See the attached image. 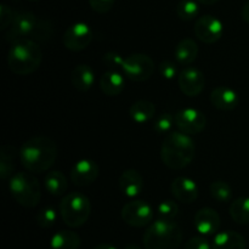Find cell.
Instances as JSON below:
<instances>
[{
    "label": "cell",
    "instance_id": "obj_8",
    "mask_svg": "<svg viewBox=\"0 0 249 249\" xmlns=\"http://www.w3.org/2000/svg\"><path fill=\"white\" fill-rule=\"evenodd\" d=\"M121 216L124 223L131 228H145L152 223L155 211L147 202L134 199L124 204Z\"/></svg>",
    "mask_w": 249,
    "mask_h": 249
},
{
    "label": "cell",
    "instance_id": "obj_35",
    "mask_svg": "<svg viewBox=\"0 0 249 249\" xmlns=\"http://www.w3.org/2000/svg\"><path fill=\"white\" fill-rule=\"evenodd\" d=\"M102 61H104L105 65H107L112 70L122 68L124 63V58L122 57L121 53H116V51H109V53H105L104 57H102Z\"/></svg>",
    "mask_w": 249,
    "mask_h": 249
},
{
    "label": "cell",
    "instance_id": "obj_42",
    "mask_svg": "<svg viewBox=\"0 0 249 249\" xmlns=\"http://www.w3.org/2000/svg\"><path fill=\"white\" fill-rule=\"evenodd\" d=\"M124 249H140V247H139V246H136V245H133V243H130V245L125 246Z\"/></svg>",
    "mask_w": 249,
    "mask_h": 249
},
{
    "label": "cell",
    "instance_id": "obj_38",
    "mask_svg": "<svg viewBox=\"0 0 249 249\" xmlns=\"http://www.w3.org/2000/svg\"><path fill=\"white\" fill-rule=\"evenodd\" d=\"M184 249H212V246L209 245L208 241L202 236H196L192 237L185 243Z\"/></svg>",
    "mask_w": 249,
    "mask_h": 249
},
{
    "label": "cell",
    "instance_id": "obj_31",
    "mask_svg": "<svg viewBox=\"0 0 249 249\" xmlns=\"http://www.w3.org/2000/svg\"><path fill=\"white\" fill-rule=\"evenodd\" d=\"M57 220V213L53 207H45L40 209L36 215V221L41 229H50Z\"/></svg>",
    "mask_w": 249,
    "mask_h": 249
},
{
    "label": "cell",
    "instance_id": "obj_29",
    "mask_svg": "<svg viewBox=\"0 0 249 249\" xmlns=\"http://www.w3.org/2000/svg\"><path fill=\"white\" fill-rule=\"evenodd\" d=\"M209 191H211L212 197L219 203H226L232 197V190H231L230 185L221 180L212 182L209 186Z\"/></svg>",
    "mask_w": 249,
    "mask_h": 249
},
{
    "label": "cell",
    "instance_id": "obj_10",
    "mask_svg": "<svg viewBox=\"0 0 249 249\" xmlns=\"http://www.w3.org/2000/svg\"><path fill=\"white\" fill-rule=\"evenodd\" d=\"M94 39L91 28L84 22H77L66 29L62 43L71 51H82L91 44Z\"/></svg>",
    "mask_w": 249,
    "mask_h": 249
},
{
    "label": "cell",
    "instance_id": "obj_37",
    "mask_svg": "<svg viewBox=\"0 0 249 249\" xmlns=\"http://www.w3.org/2000/svg\"><path fill=\"white\" fill-rule=\"evenodd\" d=\"M116 0H89V5L97 14H106L111 11Z\"/></svg>",
    "mask_w": 249,
    "mask_h": 249
},
{
    "label": "cell",
    "instance_id": "obj_41",
    "mask_svg": "<svg viewBox=\"0 0 249 249\" xmlns=\"http://www.w3.org/2000/svg\"><path fill=\"white\" fill-rule=\"evenodd\" d=\"M198 2H201V4L203 5H213V4H216L218 1H220V0H197Z\"/></svg>",
    "mask_w": 249,
    "mask_h": 249
},
{
    "label": "cell",
    "instance_id": "obj_28",
    "mask_svg": "<svg viewBox=\"0 0 249 249\" xmlns=\"http://www.w3.org/2000/svg\"><path fill=\"white\" fill-rule=\"evenodd\" d=\"M178 17L182 21H192L197 17L199 12L198 1L197 0H180L175 7Z\"/></svg>",
    "mask_w": 249,
    "mask_h": 249
},
{
    "label": "cell",
    "instance_id": "obj_12",
    "mask_svg": "<svg viewBox=\"0 0 249 249\" xmlns=\"http://www.w3.org/2000/svg\"><path fill=\"white\" fill-rule=\"evenodd\" d=\"M195 36L204 44H214L220 40L224 34L223 22L212 15L198 17L195 23Z\"/></svg>",
    "mask_w": 249,
    "mask_h": 249
},
{
    "label": "cell",
    "instance_id": "obj_17",
    "mask_svg": "<svg viewBox=\"0 0 249 249\" xmlns=\"http://www.w3.org/2000/svg\"><path fill=\"white\" fill-rule=\"evenodd\" d=\"M211 104L219 111H233L240 104V97L231 88L216 87L211 94Z\"/></svg>",
    "mask_w": 249,
    "mask_h": 249
},
{
    "label": "cell",
    "instance_id": "obj_3",
    "mask_svg": "<svg viewBox=\"0 0 249 249\" xmlns=\"http://www.w3.org/2000/svg\"><path fill=\"white\" fill-rule=\"evenodd\" d=\"M43 61V51L36 40L22 39L12 43L7 53V67L14 74L28 75L36 72Z\"/></svg>",
    "mask_w": 249,
    "mask_h": 249
},
{
    "label": "cell",
    "instance_id": "obj_2",
    "mask_svg": "<svg viewBox=\"0 0 249 249\" xmlns=\"http://www.w3.org/2000/svg\"><path fill=\"white\" fill-rule=\"evenodd\" d=\"M196 153L194 140L182 131L167 134L160 147V158L165 167L173 170H181L192 163Z\"/></svg>",
    "mask_w": 249,
    "mask_h": 249
},
{
    "label": "cell",
    "instance_id": "obj_22",
    "mask_svg": "<svg viewBox=\"0 0 249 249\" xmlns=\"http://www.w3.org/2000/svg\"><path fill=\"white\" fill-rule=\"evenodd\" d=\"M18 153L17 148L12 145H4L0 148V177L4 181L15 174V162Z\"/></svg>",
    "mask_w": 249,
    "mask_h": 249
},
{
    "label": "cell",
    "instance_id": "obj_40",
    "mask_svg": "<svg viewBox=\"0 0 249 249\" xmlns=\"http://www.w3.org/2000/svg\"><path fill=\"white\" fill-rule=\"evenodd\" d=\"M94 249H117L113 245H109V243H100Z\"/></svg>",
    "mask_w": 249,
    "mask_h": 249
},
{
    "label": "cell",
    "instance_id": "obj_21",
    "mask_svg": "<svg viewBox=\"0 0 249 249\" xmlns=\"http://www.w3.org/2000/svg\"><path fill=\"white\" fill-rule=\"evenodd\" d=\"M247 242L241 233L226 230L214 236L212 249H246Z\"/></svg>",
    "mask_w": 249,
    "mask_h": 249
},
{
    "label": "cell",
    "instance_id": "obj_25",
    "mask_svg": "<svg viewBox=\"0 0 249 249\" xmlns=\"http://www.w3.org/2000/svg\"><path fill=\"white\" fill-rule=\"evenodd\" d=\"M80 236L71 230H61L56 232L50 240L51 249H79Z\"/></svg>",
    "mask_w": 249,
    "mask_h": 249
},
{
    "label": "cell",
    "instance_id": "obj_14",
    "mask_svg": "<svg viewBox=\"0 0 249 249\" xmlns=\"http://www.w3.org/2000/svg\"><path fill=\"white\" fill-rule=\"evenodd\" d=\"M100 168L91 160H80L73 165L70 173V179L75 186L85 187L94 184L99 178Z\"/></svg>",
    "mask_w": 249,
    "mask_h": 249
},
{
    "label": "cell",
    "instance_id": "obj_13",
    "mask_svg": "<svg viewBox=\"0 0 249 249\" xmlns=\"http://www.w3.org/2000/svg\"><path fill=\"white\" fill-rule=\"evenodd\" d=\"M178 84L184 95L196 97L201 94L206 87V78L199 70L195 67H186L180 72Z\"/></svg>",
    "mask_w": 249,
    "mask_h": 249
},
{
    "label": "cell",
    "instance_id": "obj_1",
    "mask_svg": "<svg viewBox=\"0 0 249 249\" xmlns=\"http://www.w3.org/2000/svg\"><path fill=\"white\" fill-rule=\"evenodd\" d=\"M58 148L55 141L45 135L33 136L19 148V162L23 168L34 174L45 173L55 164Z\"/></svg>",
    "mask_w": 249,
    "mask_h": 249
},
{
    "label": "cell",
    "instance_id": "obj_20",
    "mask_svg": "<svg viewBox=\"0 0 249 249\" xmlns=\"http://www.w3.org/2000/svg\"><path fill=\"white\" fill-rule=\"evenodd\" d=\"M100 89L107 96H118L125 88V79L117 71L111 70L105 72L100 78Z\"/></svg>",
    "mask_w": 249,
    "mask_h": 249
},
{
    "label": "cell",
    "instance_id": "obj_4",
    "mask_svg": "<svg viewBox=\"0 0 249 249\" xmlns=\"http://www.w3.org/2000/svg\"><path fill=\"white\" fill-rule=\"evenodd\" d=\"M181 243V228L173 220L157 219L143 235L145 249H179Z\"/></svg>",
    "mask_w": 249,
    "mask_h": 249
},
{
    "label": "cell",
    "instance_id": "obj_24",
    "mask_svg": "<svg viewBox=\"0 0 249 249\" xmlns=\"http://www.w3.org/2000/svg\"><path fill=\"white\" fill-rule=\"evenodd\" d=\"M129 114L135 123L143 124L155 117L156 106L148 100H138L130 106Z\"/></svg>",
    "mask_w": 249,
    "mask_h": 249
},
{
    "label": "cell",
    "instance_id": "obj_33",
    "mask_svg": "<svg viewBox=\"0 0 249 249\" xmlns=\"http://www.w3.org/2000/svg\"><path fill=\"white\" fill-rule=\"evenodd\" d=\"M174 123V117L170 113H163L156 118L153 124V130L158 134H169Z\"/></svg>",
    "mask_w": 249,
    "mask_h": 249
},
{
    "label": "cell",
    "instance_id": "obj_15",
    "mask_svg": "<svg viewBox=\"0 0 249 249\" xmlns=\"http://www.w3.org/2000/svg\"><path fill=\"white\" fill-rule=\"evenodd\" d=\"M221 220L218 212L209 207L199 209L194 219L195 229L203 236H211L218 232Z\"/></svg>",
    "mask_w": 249,
    "mask_h": 249
},
{
    "label": "cell",
    "instance_id": "obj_39",
    "mask_svg": "<svg viewBox=\"0 0 249 249\" xmlns=\"http://www.w3.org/2000/svg\"><path fill=\"white\" fill-rule=\"evenodd\" d=\"M241 16H242V19L246 22V23H249V1L246 2V5L243 6Z\"/></svg>",
    "mask_w": 249,
    "mask_h": 249
},
{
    "label": "cell",
    "instance_id": "obj_43",
    "mask_svg": "<svg viewBox=\"0 0 249 249\" xmlns=\"http://www.w3.org/2000/svg\"><path fill=\"white\" fill-rule=\"evenodd\" d=\"M28 1H38V0H28Z\"/></svg>",
    "mask_w": 249,
    "mask_h": 249
},
{
    "label": "cell",
    "instance_id": "obj_7",
    "mask_svg": "<svg viewBox=\"0 0 249 249\" xmlns=\"http://www.w3.org/2000/svg\"><path fill=\"white\" fill-rule=\"evenodd\" d=\"M155 62L145 53H133L124 58L123 70L126 78L133 82H146L155 73Z\"/></svg>",
    "mask_w": 249,
    "mask_h": 249
},
{
    "label": "cell",
    "instance_id": "obj_16",
    "mask_svg": "<svg viewBox=\"0 0 249 249\" xmlns=\"http://www.w3.org/2000/svg\"><path fill=\"white\" fill-rule=\"evenodd\" d=\"M170 191L175 199L181 203H194L198 198V186L192 179L186 177H178L170 185Z\"/></svg>",
    "mask_w": 249,
    "mask_h": 249
},
{
    "label": "cell",
    "instance_id": "obj_26",
    "mask_svg": "<svg viewBox=\"0 0 249 249\" xmlns=\"http://www.w3.org/2000/svg\"><path fill=\"white\" fill-rule=\"evenodd\" d=\"M44 185H45L46 191L55 197L63 196L68 189L67 178L62 172H58V170L49 172L45 175Z\"/></svg>",
    "mask_w": 249,
    "mask_h": 249
},
{
    "label": "cell",
    "instance_id": "obj_11",
    "mask_svg": "<svg viewBox=\"0 0 249 249\" xmlns=\"http://www.w3.org/2000/svg\"><path fill=\"white\" fill-rule=\"evenodd\" d=\"M174 123L182 133L187 135H196L204 130L207 125V118L201 111L189 107L177 112L174 116Z\"/></svg>",
    "mask_w": 249,
    "mask_h": 249
},
{
    "label": "cell",
    "instance_id": "obj_27",
    "mask_svg": "<svg viewBox=\"0 0 249 249\" xmlns=\"http://www.w3.org/2000/svg\"><path fill=\"white\" fill-rule=\"evenodd\" d=\"M231 219L240 225L249 224V197H240L231 202L229 207Z\"/></svg>",
    "mask_w": 249,
    "mask_h": 249
},
{
    "label": "cell",
    "instance_id": "obj_30",
    "mask_svg": "<svg viewBox=\"0 0 249 249\" xmlns=\"http://www.w3.org/2000/svg\"><path fill=\"white\" fill-rule=\"evenodd\" d=\"M53 27L46 19H38L36 28H34L33 34H32V40L38 41H48L53 38Z\"/></svg>",
    "mask_w": 249,
    "mask_h": 249
},
{
    "label": "cell",
    "instance_id": "obj_23",
    "mask_svg": "<svg viewBox=\"0 0 249 249\" xmlns=\"http://www.w3.org/2000/svg\"><path fill=\"white\" fill-rule=\"evenodd\" d=\"M175 60L182 66H189L194 62L198 56V45L191 38L182 39L179 41L174 51Z\"/></svg>",
    "mask_w": 249,
    "mask_h": 249
},
{
    "label": "cell",
    "instance_id": "obj_19",
    "mask_svg": "<svg viewBox=\"0 0 249 249\" xmlns=\"http://www.w3.org/2000/svg\"><path fill=\"white\" fill-rule=\"evenodd\" d=\"M71 83L73 88L80 92L89 91L95 83V73L90 66L77 65L71 73Z\"/></svg>",
    "mask_w": 249,
    "mask_h": 249
},
{
    "label": "cell",
    "instance_id": "obj_32",
    "mask_svg": "<svg viewBox=\"0 0 249 249\" xmlns=\"http://www.w3.org/2000/svg\"><path fill=\"white\" fill-rule=\"evenodd\" d=\"M179 213V206L174 201L160 202L157 206V215L158 219H164V220H173Z\"/></svg>",
    "mask_w": 249,
    "mask_h": 249
},
{
    "label": "cell",
    "instance_id": "obj_6",
    "mask_svg": "<svg viewBox=\"0 0 249 249\" xmlns=\"http://www.w3.org/2000/svg\"><path fill=\"white\" fill-rule=\"evenodd\" d=\"M90 213V199L80 192H71L66 195L60 203L61 218L68 228L75 229L83 226L89 219Z\"/></svg>",
    "mask_w": 249,
    "mask_h": 249
},
{
    "label": "cell",
    "instance_id": "obj_18",
    "mask_svg": "<svg viewBox=\"0 0 249 249\" xmlns=\"http://www.w3.org/2000/svg\"><path fill=\"white\" fill-rule=\"evenodd\" d=\"M118 186L124 196L134 197L139 196L143 190V179L140 172L135 169H126L119 175Z\"/></svg>",
    "mask_w": 249,
    "mask_h": 249
},
{
    "label": "cell",
    "instance_id": "obj_9",
    "mask_svg": "<svg viewBox=\"0 0 249 249\" xmlns=\"http://www.w3.org/2000/svg\"><path fill=\"white\" fill-rule=\"evenodd\" d=\"M36 23H38V18L32 12H17L12 24L6 29L5 39L11 44L22 40V39H31Z\"/></svg>",
    "mask_w": 249,
    "mask_h": 249
},
{
    "label": "cell",
    "instance_id": "obj_34",
    "mask_svg": "<svg viewBox=\"0 0 249 249\" xmlns=\"http://www.w3.org/2000/svg\"><path fill=\"white\" fill-rule=\"evenodd\" d=\"M16 15L17 12H15L11 7L1 4V6H0V28H1V31H6L11 26Z\"/></svg>",
    "mask_w": 249,
    "mask_h": 249
},
{
    "label": "cell",
    "instance_id": "obj_36",
    "mask_svg": "<svg viewBox=\"0 0 249 249\" xmlns=\"http://www.w3.org/2000/svg\"><path fill=\"white\" fill-rule=\"evenodd\" d=\"M158 70H160V75L165 79H174L175 75L178 74L177 66L172 61H162L158 66Z\"/></svg>",
    "mask_w": 249,
    "mask_h": 249
},
{
    "label": "cell",
    "instance_id": "obj_5",
    "mask_svg": "<svg viewBox=\"0 0 249 249\" xmlns=\"http://www.w3.org/2000/svg\"><path fill=\"white\" fill-rule=\"evenodd\" d=\"M9 190L15 201L24 208H34L40 202V184L28 170L15 173L9 179Z\"/></svg>",
    "mask_w": 249,
    "mask_h": 249
}]
</instances>
